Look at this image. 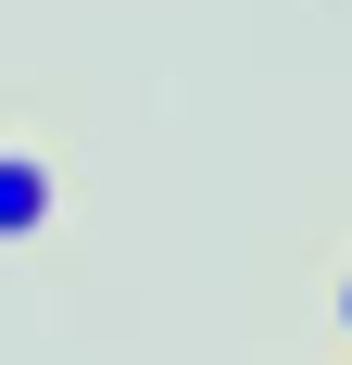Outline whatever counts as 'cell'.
<instances>
[{
    "label": "cell",
    "mask_w": 352,
    "mask_h": 365,
    "mask_svg": "<svg viewBox=\"0 0 352 365\" xmlns=\"http://www.w3.org/2000/svg\"><path fill=\"white\" fill-rule=\"evenodd\" d=\"M51 215H63V164L51 151H0V240H51Z\"/></svg>",
    "instance_id": "cell-1"
},
{
    "label": "cell",
    "mask_w": 352,
    "mask_h": 365,
    "mask_svg": "<svg viewBox=\"0 0 352 365\" xmlns=\"http://www.w3.org/2000/svg\"><path fill=\"white\" fill-rule=\"evenodd\" d=\"M340 340H352V264H340Z\"/></svg>",
    "instance_id": "cell-2"
}]
</instances>
